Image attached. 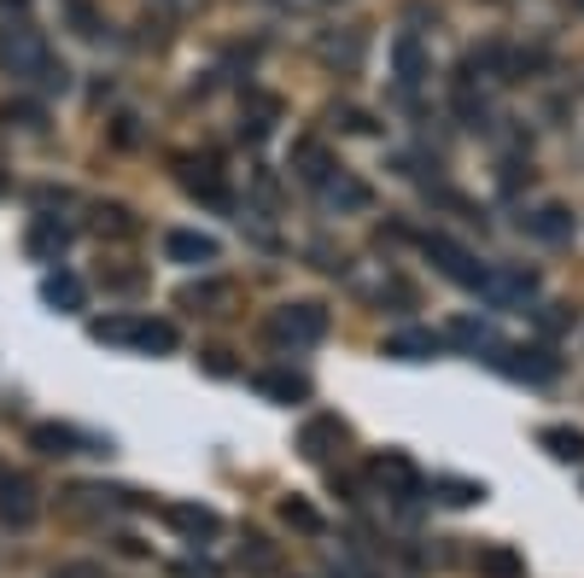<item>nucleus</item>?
Here are the masks:
<instances>
[{
  "label": "nucleus",
  "mask_w": 584,
  "mask_h": 578,
  "mask_svg": "<svg viewBox=\"0 0 584 578\" xmlns=\"http://www.w3.org/2000/svg\"><path fill=\"white\" fill-rule=\"evenodd\" d=\"M54 578H106V573H100L94 561H65V567H59Z\"/></svg>",
  "instance_id": "30"
},
{
  "label": "nucleus",
  "mask_w": 584,
  "mask_h": 578,
  "mask_svg": "<svg viewBox=\"0 0 584 578\" xmlns=\"http://www.w3.org/2000/svg\"><path fill=\"white\" fill-rule=\"evenodd\" d=\"M269 339L275 345H322L328 339V310L322 304H281V310H269Z\"/></svg>",
  "instance_id": "2"
},
{
  "label": "nucleus",
  "mask_w": 584,
  "mask_h": 578,
  "mask_svg": "<svg viewBox=\"0 0 584 578\" xmlns=\"http://www.w3.org/2000/svg\"><path fill=\"white\" fill-rule=\"evenodd\" d=\"M281 7H299V12H311V7H322V0H281Z\"/></svg>",
  "instance_id": "33"
},
{
  "label": "nucleus",
  "mask_w": 584,
  "mask_h": 578,
  "mask_svg": "<svg viewBox=\"0 0 584 578\" xmlns=\"http://www.w3.org/2000/svg\"><path fill=\"white\" fill-rule=\"evenodd\" d=\"M573 7H579V12H584V0H573Z\"/></svg>",
  "instance_id": "36"
},
{
  "label": "nucleus",
  "mask_w": 584,
  "mask_h": 578,
  "mask_svg": "<svg viewBox=\"0 0 584 578\" xmlns=\"http://www.w3.org/2000/svg\"><path fill=\"white\" fill-rule=\"evenodd\" d=\"M164 251H170V258H176V263H217V240H211V234H194V228H176V234H170V240H164Z\"/></svg>",
  "instance_id": "13"
},
{
  "label": "nucleus",
  "mask_w": 584,
  "mask_h": 578,
  "mask_svg": "<svg viewBox=\"0 0 584 578\" xmlns=\"http://www.w3.org/2000/svg\"><path fill=\"white\" fill-rule=\"evenodd\" d=\"M439 345H444L439 333L409 328V333H392V339H386V356H398V363H427V356H439Z\"/></svg>",
  "instance_id": "15"
},
{
  "label": "nucleus",
  "mask_w": 584,
  "mask_h": 578,
  "mask_svg": "<svg viewBox=\"0 0 584 578\" xmlns=\"http://www.w3.org/2000/svg\"><path fill=\"white\" fill-rule=\"evenodd\" d=\"M30 445L42 456H71L77 450V433L71 427H54V421H42V427H30Z\"/></svg>",
  "instance_id": "22"
},
{
  "label": "nucleus",
  "mask_w": 584,
  "mask_h": 578,
  "mask_svg": "<svg viewBox=\"0 0 584 578\" xmlns=\"http://www.w3.org/2000/svg\"><path fill=\"white\" fill-rule=\"evenodd\" d=\"M94 234H135V223H129L124 205H100L94 211Z\"/></svg>",
  "instance_id": "29"
},
{
  "label": "nucleus",
  "mask_w": 584,
  "mask_h": 578,
  "mask_svg": "<svg viewBox=\"0 0 584 578\" xmlns=\"http://www.w3.org/2000/svg\"><path fill=\"white\" fill-rule=\"evenodd\" d=\"M322 59H328V64H339V71H357V64H363V36H357V30H351L346 42H339V36H328V42H322Z\"/></svg>",
  "instance_id": "24"
},
{
  "label": "nucleus",
  "mask_w": 584,
  "mask_h": 578,
  "mask_svg": "<svg viewBox=\"0 0 584 578\" xmlns=\"http://www.w3.org/2000/svg\"><path fill=\"white\" fill-rule=\"evenodd\" d=\"M222 298V286H187L182 293V304H217Z\"/></svg>",
  "instance_id": "31"
},
{
  "label": "nucleus",
  "mask_w": 584,
  "mask_h": 578,
  "mask_svg": "<svg viewBox=\"0 0 584 578\" xmlns=\"http://www.w3.org/2000/svg\"><path fill=\"white\" fill-rule=\"evenodd\" d=\"M176 578H217V567H211V561H182Z\"/></svg>",
  "instance_id": "32"
},
{
  "label": "nucleus",
  "mask_w": 584,
  "mask_h": 578,
  "mask_svg": "<svg viewBox=\"0 0 584 578\" xmlns=\"http://www.w3.org/2000/svg\"><path fill=\"white\" fill-rule=\"evenodd\" d=\"M36 485L24 480V473H0V520L7 526H30L36 520Z\"/></svg>",
  "instance_id": "6"
},
{
  "label": "nucleus",
  "mask_w": 584,
  "mask_h": 578,
  "mask_svg": "<svg viewBox=\"0 0 584 578\" xmlns=\"http://www.w3.org/2000/svg\"><path fill=\"white\" fill-rule=\"evenodd\" d=\"M281 520L292 526V532H322V515H316L304 497H287V503H281Z\"/></svg>",
  "instance_id": "25"
},
{
  "label": "nucleus",
  "mask_w": 584,
  "mask_h": 578,
  "mask_svg": "<svg viewBox=\"0 0 584 578\" xmlns=\"http://www.w3.org/2000/svg\"><path fill=\"white\" fill-rule=\"evenodd\" d=\"M292 169H299L304 181L322 187L334 176V158H328V146H322V141H292Z\"/></svg>",
  "instance_id": "17"
},
{
  "label": "nucleus",
  "mask_w": 584,
  "mask_h": 578,
  "mask_svg": "<svg viewBox=\"0 0 584 578\" xmlns=\"http://www.w3.org/2000/svg\"><path fill=\"white\" fill-rule=\"evenodd\" d=\"M170 7H176V12H187V7H194V0H170Z\"/></svg>",
  "instance_id": "34"
},
{
  "label": "nucleus",
  "mask_w": 584,
  "mask_h": 578,
  "mask_svg": "<svg viewBox=\"0 0 584 578\" xmlns=\"http://www.w3.org/2000/svg\"><path fill=\"white\" fill-rule=\"evenodd\" d=\"M94 339H112V345H141V351H176V328H170V321L112 316V321H94Z\"/></svg>",
  "instance_id": "3"
},
{
  "label": "nucleus",
  "mask_w": 584,
  "mask_h": 578,
  "mask_svg": "<svg viewBox=\"0 0 584 578\" xmlns=\"http://www.w3.org/2000/svg\"><path fill=\"white\" fill-rule=\"evenodd\" d=\"M322 199H328L334 211H369V205H374V187L339 169V176H328V181H322Z\"/></svg>",
  "instance_id": "11"
},
{
  "label": "nucleus",
  "mask_w": 584,
  "mask_h": 578,
  "mask_svg": "<svg viewBox=\"0 0 584 578\" xmlns=\"http://www.w3.org/2000/svg\"><path fill=\"white\" fill-rule=\"evenodd\" d=\"M47 64H54V54H47V42L30 24L0 30V71H7L12 82H42Z\"/></svg>",
  "instance_id": "1"
},
{
  "label": "nucleus",
  "mask_w": 584,
  "mask_h": 578,
  "mask_svg": "<svg viewBox=\"0 0 584 578\" xmlns=\"http://www.w3.org/2000/svg\"><path fill=\"white\" fill-rule=\"evenodd\" d=\"M24 246H30V258H42V263H59V251L71 246V228L59 223V216H36L24 234Z\"/></svg>",
  "instance_id": "8"
},
{
  "label": "nucleus",
  "mask_w": 584,
  "mask_h": 578,
  "mask_svg": "<svg viewBox=\"0 0 584 578\" xmlns=\"http://www.w3.org/2000/svg\"><path fill=\"white\" fill-rule=\"evenodd\" d=\"M451 345H468V351H497V333L486 328V321H474V316H462V321H451Z\"/></svg>",
  "instance_id": "21"
},
{
  "label": "nucleus",
  "mask_w": 584,
  "mask_h": 578,
  "mask_svg": "<svg viewBox=\"0 0 584 578\" xmlns=\"http://www.w3.org/2000/svg\"><path fill=\"white\" fill-rule=\"evenodd\" d=\"M392 71H398V89H404V94L427 76V54H421L416 36H398V42H392Z\"/></svg>",
  "instance_id": "14"
},
{
  "label": "nucleus",
  "mask_w": 584,
  "mask_h": 578,
  "mask_svg": "<svg viewBox=\"0 0 584 578\" xmlns=\"http://www.w3.org/2000/svg\"><path fill=\"white\" fill-rule=\"evenodd\" d=\"M42 298L54 304V310H82V298H89V293H82L77 275H47L42 281Z\"/></svg>",
  "instance_id": "20"
},
{
  "label": "nucleus",
  "mask_w": 584,
  "mask_h": 578,
  "mask_svg": "<svg viewBox=\"0 0 584 578\" xmlns=\"http://www.w3.org/2000/svg\"><path fill=\"white\" fill-rule=\"evenodd\" d=\"M164 515H170V526H176V532H187V538H217V532H222L217 508H199V503H170Z\"/></svg>",
  "instance_id": "12"
},
{
  "label": "nucleus",
  "mask_w": 584,
  "mask_h": 578,
  "mask_svg": "<svg viewBox=\"0 0 584 578\" xmlns=\"http://www.w3.org/2000/svg\"><path fill=\"white\" fill-rule=\"evenodd\" d=\"M346 445V421L339 415H316V421H304V433H299V450L311 456V462H322L328 450Z\"/></svg>",
  "instance_id": "9"
},
{
  "label": "nucleus",
  "mask_w": 584,
  "mask_h": 578,
  "mask_svg": "<svg viewBox=\"0 0 584 578\" xmlns=\"http://www.w3.org/2000/svg\"><path fill=\"white\" fill-rule=\"evenodd\" d=\"M538 445L556 456V462H584V433L579 427H544Z\"/></svg>",
  "instance_id": "18"
},
{
  "label": "nucleus",
  "mask_w": 584,
  "mask_h": 578,
  "mask_svg": "<svg viewBox=\"0 0 584 578\" xmlns=\"http://www.w3.org/2000/svg\"><path fill=\"white\" fill-rule=\"evenodd\" d=\"M509 374H521V380H556L561 374V356L549 351V345H521V351H509Z\"/></svg>",
  "instance_id": "10"
},
{
  "label": "nucleus",
  "mask_w": 584,
  "mask_h": 578,
  "mask_svg": "<svg viewBox=\"0 0 584 578\" xmlns=\"http://www.w3.org/2000/svg\"><path fill=\"white\" fill-rule=\"evenodd\" d=\"M521 228L532 234V240H544V246H567L573 240V211L567 205H538V211L521 216Z\"/></svg>",
  "instance_id": "7"
},
{
  "label": "nucleus",
  "mask_w": 584,
  "mask_h": 578,
  "mask_svg": "<svg viewBox=\"0 0 584 578\" xmlns=\"http://www.w3.org/2000/svg\"><path fill=\"white\" fill-rule=\"evenodd\" d=\"M246 106H252V134H264L269 123H275V117H281V99H275V94H246Z\"/></svg>",
  "instance_id": "28"
},
{
  "label": "nucleus",
  "mask_w": 584,
  "mask_h": 578,
  "mask_svg": "<svg viewBox=\"0 0 584 578\" xmlns=\"http://www.w3.org/2000/svg\"><path fill=\"white\" fill-rule=\"evenodd\" d=\"M479 573H486V578H526L521 555H514V550H503V543H491V550H479Z\"/></svg>",
  "instance_id": "23"
},
{
  "label": "nucleus",
  "mask_w": 584,
  "mask_h": 578,
  "mask_svg": "<svg viewBox=\"0 0 584 578\" xmlns=\"http://www.w3.org/2000/svg\"><path fill=\"white\" fill-rule=\"evenodd\" d=\"M257 386H264L269 398H281V403H299V398H311V380H304V374H287V368H269V374H257Z\"/></svg>",
  "instance_id": "19"
},
{
  "label": "nucleus",
  "mask_w": 584,
  "mask_h": 578,
  "mask_svg": "<svg viewBox=\"0 0 584 578\" xmlns=\"http://www.w3.org/2000/svg\"><path fill=\"white\" fill-rule=\"evenodd\" d=\"M339 578H369V573H339Z\"/></svg>",
  "instance_id": "35"
},
{
  "label": "nucleus",
  "mask_w": 584,
  "mask_h": 578,
  "mask_svg": "<svg viewBox=\"0 0 584 578\" xmlns=\"http://www.w3.org/2000/svg\"><path fill=\"white\" fill-rule=\"evenodd\" d=\"M240 561H246L252 573H275V567H281V555H275V543H269V538H246Z\"/></svg>",
  "instance_id": "26"
},
{
  "label": "nucleus",
  "mask_w": 584,
  "mask_h": 578,
  "mask_svg": "<svg viewBox=\"0 0 584 578\" xmlns=\"http://www.w3.org/2000/svg\"><path fill=\"white\" fill-rule=\"evenodd\" d=\"M182 187L194 199H205V205H229V187H222V176L211 164H182Z\"/></svg>",
  "instance_id": "16"
},
{
  "label": "nucleus",
  "mask_w": 584,
  "mask_h": 578,
  "mask_svg": "<svg viewBox=\"0 0 584 578\" xmlns=\"http://www.w3.org/2000/svg\"><path fill=\"white\" fill-rule=\"evenodd\" d=\"M427 258L439 263V275H451L456 286H486L491 281V269L486 263H474V251H462L456 240H444V234H427Z\"/></svg>",
  "instance_id": "4"
},
{
  "label": "nucleus",
  "mask_w": 584,
  "mask_h": 578,
  "mask_svg": "<svg viewBox=\"0 0 584 578\" xmlns=\"http://www.w3.org/2000/svg\"><path fill=\"white\" fill-rule=\"evenodd\" d=\"M369 480L381 485L386 497H398V503L421 497V473H416V462H409V456H398V450L374 456V462H369Z\"/></svg>",
  "instance_id": "5"
},
{
  "label": "nucleus",
  "mask_w": 584,
  "mask_h": 578,
  "mask_svg": "<svg viewBox=\"0 0 584 578\" xmlns=\"http://www.w3.org/2000/svg\"><path fill=\"white\" fill-rule=\"evenodd\" d=\"M433 491H439V497L451 503V508H468V503H479V497H486V485H474V480H439Z\"/></svg>",
  "instance_id": "27"
}]
</instances>
